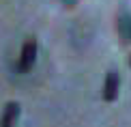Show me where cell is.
Segmentation results:
<instances>
[{
    "instance_id": "1",
    "label": "cell",
    "mask_w": 131,
    "mask_h": 127,
    "mask_svg": "<svg viewBox=\"0 0 131 127\" xmlns=\"http://www.w3.org/2000/svg\"><path fill=\"white\" fill-rule=\"evenodd\" d=\"M35 60H37V39L35 37H28V39L24 41V45H21L17 69L21 71V73H28V71L32 69V65H35Z\"/></svg>"
},
{
    "instance_id": "2",
    "label": "cell",
    "mask_w": 131,
    "mask_h": 127,
    "mask_svg": "<svg viewBox=\"0 0 131 127\" xmlns=\"http://www.w3.org/2000/svg\"><path fill=\"white\" fill-rule=\"evenodd\" d=\"M118 86H121V78L116 71H107L105 82H103V99L105 101H114L118 97Z\"/></svg>"
},
{
    "instance_id": "3",
    "label": "cell",
    "mask_w": 131,
    "mask_h": 127,
    "mask_svg": "<svg viewBox=\"0 0 131 127\" xmlns=\"http://www.w3.org/2000/svg\"><path fill=\"white\" fill-rule=\"evenodd\" d=\"M17 116H19V103L9 101L2 110V116H0V127H13Z\"/></svg>"
},
{
    "instance_id": "4",
    "label": "cell",
    "mask_w": 131,
    "mask_h": 127,
    "mask_svg": "<svg viewBox=\"0 0 131 127\" xmlns=\"http://www.w3.org/2000/svg\"><path fill=\"white\" fill-rule=\"evenodd\" d=\"M118 32H121L123 41L131 43V15H121V19H118Z\"/></svg>"
},
{
    "instance_id": "5",
    "label": "cell",
    "mask_w": 131,
    "mask_h": 127,
    "mask_svg": "<svg viewBox=\"0 0 131 127\" xmlns=\"http://www.w3.org/2000/svg\"><path fill=\"white\" fill-rule=\"evenodd\" d=\"M129 65H131V58H129Z\"/></svg>"
}]
</instances>
